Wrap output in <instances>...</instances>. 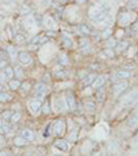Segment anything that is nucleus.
<instances>
[{"label": "nucleus", "mask_w": 138, "mask_h": 156, "mask_svg": "<svg viewBox=\"0 0 138 156\" xmlns=\"http://www.w3.org/2000/svg\"><path fill=\"white\" fill-rule=\"evenodd\" d=\"M61 43H62V46H64V48H66V50L73 47V40L71 39L69 33H66V32H64L61 35Z\"/></svg>", "instance_id": "4468645a"}, {"label": "nucleus", "mask_w": 138, "mask_h": 156, "mask_svg": "<svg viewBox=\"0 0 138 156\" xmlns=\"http://www.w3.org/2000/svg\"><path fill=\"white\" fill-rule=\"evenodd\" d=\"M101 55H104L105 58H113L115 57V51H113V48H104L102 51H101Z\"/></svg>", "instance_id": "473e14b6"}, {"label": "nucleus", "mask_w": 138, "mask_h": 156, "mask_svg": "<svg viewBox=\"0 0 138 156\" xmlns=\"http://www.w3.org/2000/svg\"><path fill=\"white\" fill-rule=\"evenodd\" d=\"M3 91V84H2V83H0V93Z\"/></svg>", "instance_id": "c03bdc74"}, {"label": "nucleus", "mask_w": 138, "mask_h": 156, "mask_svg": "<svg viewBox=\"0 0 138 156\" xmlns=\"http://www.w3.org/2000/svg\"><path fill=\"white\" fill-rule=\"evenodd\" d=\"M97 75L95 73H87L84 77H82V82H80V87H86V86H91L94 83Z\"/></svg>", "instance_id": "dca6fc26"}, {"label": "nucleus", "mask_w": 138, "mask_h": 156, "mask_svg": "<svg viewBox=\"0 0 138 156\" xmlns=\"http://www.w3.org/2000/svg\"><path fill=\"white\" fill-rule=\"evenodd\" d=\"M40 112L43 113V115H50L51 113V102L50 101H44V102L41 104Z\"/></svg>", "instance_id": "412c9836"}, {"label": "nucleus", "mask_w": 138, "mask_h": 156, "mask_svg": "<svg viewBox=\"0 0 138 156\" xmlns=\"http://www.w3.org/2000/svg\"><path fill=\"white\" fill-rule=\"evenodd\" d=\"M75 2H76L77 4H84L86 2H87V0H75Z\"/></svg>", "instance_id": "79ce46f5"}, {"label": "nucleus", "mask_w": 138, "mask_h": 156, "mask_svg": "<svg viewBox=\"0 0 138 156\" xmlns=\"http://www.w3.org/2000/svg\"><path fill=\"white\" fill-rule=\"evenodd\" d=\"M58 64L61 66H69V58L66 54H59L58 55Z\"/></svg>", "instance_id": "cd10ccee"}, {"label": "nucleus", "mask_w": 138, "mask_h": 156, "mask_svg": "<svg viewBox=\"0 0 138 156\" xmlns=\"http://www.w3.org/2000/svg\"><path fill=\"white\" fill-rule=\"evenodd\" d=\"M116 44H118V40L115 37H109L106 39V44H105V47L106 48H115L116 47Z\"/></svg>", "instance_id": "72a5a7b5"}, {"label": "nucleus", "mask_w": 138, "mask_h": 156, "mask_svg": "<svg viewBox=\"0 0 138 156\" xmlns=\"http://www.w3.org/2000/svg\"><path fill=\"white\" fill-rule=\"evenodd\" d=\"M91 156H101V153H93Z\"/></svg>", "instance_id": "a18cd8bd"}, {"label": "nucleus", "mask_w": 138, "mask_h": 156, "mask_svg": "<svg viewBox=\"0 0 138 156\" xmlns=\"http://www.w3.org/2000/svg\"><path fill=\"white\" fill-rule=\"evenodd\" d=\"M131 32H134V33H137V32H138V20L131 25Z\"/></svg>", "instance_id": "a19ab883"}, {"label": "nucleus", "mask_w": 138, "mask_h": 156, "mask_svg": "<svg viewBox=\"0 0 138 156\" xmlns=\"http://www.w3.org/2000/svg\"><path fill=\"white\" fill-rule=\"evenodd\" d=\"M0 156H10V155H9V152H6V151H2V152H0Z\"/></svg>", "instance_id": "37998d69"}, {"label": "nucleus", "mask_w": 138, "mask_h": 156, "mask_svg": "<svg viewBox=\"0 0 138 156\" xmlns=\"http://www.w3.org/2000/svg\"><path fill=\"white\" fill-rule=\"evenodd\" d=\"M76 30H77V33H79V35L84 36V37H90V36H94V30H93V28L88 27V25L84 24V22H82V24H77Z\"/></svg>", "instance_id": "1a4fd4ad"}, {"label": "nucleus", "mask_w": 138, "mask_h": 156, "mask_svg": "<svg viewBox=\"0 0 138 156\" xmlns=\"http://www.w3.org/2000/svg\"><path fill=\"white\" fill-rule=\"evenodd\" d=\"M54 147H55L57 149L62 151V152H69V151H71V144H69V141H66V140H64V138H57L55 141H54Z\"/></svg>", "instance_id": "9b49d317"}, {"label": "nucleus", "mask_w": 138, "mask_h": 156, "mask_svg": "<svg viewBox=\"0 0 138 156\" xmlns=\"http://www.w3.org/2000/svg\"><path fill=\"white\" fill-rule=\"evenodd\" d=\"M14 75H15V79L24 80L25 72H24V69H22V65H17V66H14Z\"/></svg>", "instance_id": "6ab92c4d"}, {"label": "nucleus", "mask_w": 138, "mask_h": 156, "mask_svg": "<svg viewBox=\"0 0 138 156\" xmlns=\"http://www.w3.org/2000/svg\"><path fill=\"white\" fill-rule=\"evenodd\" d=\"M51 111L55 113H62V112H66L69 111L68 109V104L65 97H57L54 98V101L51 102Z\"/></svg>", "instance_id": "f03ea898"}, {"label": "nucleus", "mask_w": 138, "mask_h": 156, "mask_svg": "<svg viewBox=\"0 0 138 156\" xmlns=\"http://www.w3.org/2000/svg\"><path fill=\"white\" fill-rule=\"evenodd\" d=\"M3 72H4V75H6V77L7 79H14L15 77V75H14V68H12L11 65H7L6 68L3 69Z\"/></svg>", "instance_id": "a878e982"}, {"label": "nucleus", "mask_w": 138, "mask_h": 156, "mask_svg": "<svg viewBox=\"0 0 138 156\" xmlns=\"http://www.w3.org/2000/svg\"><path fill=\"white\" fill-rule=\"evenodd\" d=\"M106 80H108V76L106 75H101V76H97L94 80V83H93V87L97 90V88L100 87H104V84L106 83Z\"/></svg>", "instance_id": "a211bd4d"}, {"label": "nucleus", "mask_w": 138, "mask_h": 156, "mask_svg": "<svg viewBox=\"0 0 138 156\" xmlns=\"http://www.w3.org/2000/svg\"><path fill=\"white\" fill-rule=\"evenodd\" d=\"M84 108H86V111H90V112H94L95 111V104L93 102V101H90V100H87L84 102Z\"/></svg>", "instance_id": "c9c22d12"}, {"label": "nucleus", "mask_w": 138, "mask_h": 156, "mask_svg": "<svg viewBox=\"0 0 138 156\" xmlns=\"http://www.w3.org/2000/svg\"><path fill=\"white\" fill-rule=\"evenodd\" d=\"M21 118H22V112H21V111H14L11 115V119H10V123L17 124L18 122L21 120Z\"/></svg>", "instance_id": "b1692460"}, {"label": "nucleus", "mask_w": 138, "mask_h": 156, "mask_svg": "<svg viewBox=\"0 0 138 156\" xmlns=\"http://www.w3.org/2000/svg\"><path fill=\"white\" fill-rule=\"evenodd\" d=\"M48 93V88H47V84L44 82H37L35 84V87H33V97L36 98H40V100H44L46 98V95H47Z\"/></svg>", "instance_id": "20e7f679"}, {"label": "nucleus", "mask_w": 138, "mask_h": 156, "mask_svg": "<svg viewBox=\"0 0 138 156\" xmlns=\"http://www.w3.org/2000/svg\"><path fill=\"white\" fill-rule=\"evenodd\" d=\"M65 100H66V104H68V109L72 111V112H76L77 101H76V97H75V93L72 90H68L65 93Z\"/></svg>", "instance_id": "423d86ee"}, {"label": "nucleus", "mask_w": 138, "mask_h": 156, "mask_svg": "<svg viewBox=\"0 0 138 156\" xmlns=\"http://www.w3.org/2000/svg\"><path fill=\"white\" fill-rule=\"evenodd\" d=\"M4 82H9V79H7V77H6V75H4L3 69H0V83L3 84Z\"/></svg>", "instance_id": "4c0bfd02"}, {"label": "nucleus", "mask_w": 138, "mask_h": 156, "mask_svg": "<svg viewBox=\"0 0 138 156\" xmlns=\"http://www.w3.org/2000/svg\"><path fill=\"white\" fill-rule=\"evenodd\" d=\"M105 95H106V93H105V88L104 87H100L95 90V100L97 101H104L105 100Z\"/></svg>", "instance_id": "393cba45"}, {"label": "nucleus", "mask_w": 138, "mask_h": 156, "mask_svg": "<svg viewBox=\"0 0 138 156\" xmlns=\"http://www.w3.org/2000/svg\"><path fill=\"white\" fill-rule=\"evenodd\" d=\"M129 77H131V71H129V69H119L113 75L115 80H127Z\"/></svg>", "instance_id": "ddd939ff"}, {"label": "nucleus", "mask_w": 138, "mask_h": 156, "mask_svg": "<svg viewBox=\"0 0 138 156\" xmlns=\"http://www.w3.org/2000/svg\"><path fill=\"white\" fill-rule=\"evenodd\" d=\"M129 47H130L129 41H119V43L116 44V47H115V48H116L119 53H123V51H126Z\"/></svg>", "instance_id": "c756f323"}, {"label": "nucleus", "mask_w": 138, "mask_h": 156, "mask_svg": "<svg viewBox=\"0 0 138 156\" xmlns=\"http://www.w3.org/2000/svg\"><path fill=\"white\" fill-rule=\"evenodd\" d=\"M12 112H14L12 109H7V111H4V112H2V113H0V118H2V120H4V122H10Z\"/></svg>", "instance_id": "2f4dec72"}, {"label": "nucleus", "mask_w": 138, "mask_h": 156, "mask_svg": "<svg viewBox=\"0 0 138 156\" xmlns=\"http://www.w3.org/2000/svg\"><path fill=\"white\" fill-rule=\"evenodd\" d=\"M100 37L104 39V40H106V39H109V37H112V29H111V27L104 28V32H102V35H101Z\"/></svg>", "instance_id": "f704fd0d"}, {"label": "nucleus", "mask_w": 138, "mask_h": 156, "mask_svg": "<svg viewBox=\"0 0 138 156\" xmlns=\"http://www.w3.org/2000/svg\"><path fill=\"white\" fill-rule=\"evenodd\" d=\"M69 76V72L66 71V69H61V71H57L55 73H54V77L55 79H66V77Z\"/></svg>", "instance_id": "7c9ffc66"}, {"label": "nucleus", "mask_w": 138, "mask_h": 156, "mask_svg": "<svg viewBox=\"0 0 138 156\" xmlns=\"http://www.w3.org/2000/svg\"><path fill=\"white\" fill-rule=\"evenodd\" d=\"M126 88H127V83L120 80V82H118V83H115L113 84V87H112V93H113L115 97H119Z\"/></svg>", "instance_id": "f8f14e48"}, {"label": "nucleus", "mask_w": 138, "mask_h": 156, "mask_svg": "<svg viewBox=\"0 0 138 156\" xmlns=\"http://www.w3.org/2000/svg\"><path fill=\"white\" fill-rule=\"evenodd\" d=\"M138 124V112L134 113V118H130L129 120V126L130 127H135Z\"/></svg>", "instance_id": "e433bc0d"}, {"label": "nucleus", "mask_w": 138, "mask_h": 156, "mask_svg": "<svg viewBox=\"0 0 138 156\" xmlns=\"http://www.w3.org/2000/svg\"><path fill=\"white\" fill-rule=\"evenodd\" d=\"M50 130L53 136H55L57 138H61L65 134V131H66V123L62 119H57V120L50 123Z\"/></svg>", "instance_id": "f257e3e1"}, {"label": "nucleus", "mask_w": 138, "mask_h": 156, "mask_svg": "<svg viewBox=\"0 0 138 156\" xmlns=\"http://www.w3.org/2000/svg\"><path fill=\"white\" fill-rule=\"evenodd\" d=\"M27 140L24 138V137H21V136H17L12 138V144L15 145V147H25L27 145Z\"/></svg>", "instance_id": "5701e85b"}, {"label": "nucleus", "mask_w": 138, "mask_h": 156, "mask_svg": "<svg viewBox=\"0 0 138 156\" xmlns=\"http://www.w3.org/2000/svg\"><path fill=\"white\" fill-rule=\"evenodd\" d=\"M27 156H32V155H27Z\"/></svg>", "instance_id": "de8ad7c7"}, {"label": "nucleus", "mask_w": 138, "mask_h": 156, "mask_svg": "<svg viewBox=\"0 0 138 156\" xmlns=\"http://www.w3.org/2000/svg\"><path fill=\"white\" fill-rule=\"evenodd\" d=\"M41 104H43V100H40V98H30L29 102H28V109H29V112L32 113V115H37L39 112H40V108H41Z\"/></svg>", "instance_id": "0eeeda50"}, {"label": "nucleus", "mask_w": 138, "mask_h": 156, "mask_svg": "<svg viewBox=\"0 0 138 156\" xmlns=\"http://www.w3.org/2000/svg\"><path fill=\"white\" fill-rule=\"evenodd\" d=\"M134 18H135V15L133 14L131 11H120L118 15V24L120 25V27L126 28V27H129V25H131Z\"/></svg>", "instance_id": "7ed1b4c3"}, {"label": "nucleus", "mask_w": 138, "mask_h": 156, "mask_svg": "<svg viewBox=\"0 0 138 156\" xmlns=\"http://www.w3.org/2000/svg\"><path fill=\"white\" fill-rule=\"evenodd\" d=\"M118 2H123V3H126V2H129V0H118Z\"/></svg>", "instance_id": "49530a36"}, {"label": "nucleus", "mask_w": 138, "mask_h": 156, "mask_svg": "<svg viewBox=\"0 0 138 156\" xmlns=\"http://www.w3.org/2000/svg\"><path fill=\"white\" fill-rule=\"evenodd\" d=\"M19 136L24 137L27 141H33V140L36 138L35 131H33V130H30V129H21L19 130Z\"/></svg>", "instance_id": "2eb2a0df"}, {"label": "nucleus", "mask_w": 138, "mask_h": 156, "mask_svg": "<svg viewBox=\"0 0 138 156\" xmlns=\"http://www.w3.org/2000/svg\"><path fill=\"white\" fill-rule=\"evenodd\" d=\"M7 65H9V61L0 57V69H4V68H6V66H7Z\"/></svg>", "instance_id": "58836bf2"}, {"label": "nucleus", "mask_w": 138, "mask_h": 156, "mask_svg": "<svg viewBox=\"0 0 138 156\" xmlns=\"http://www.w3.org/2000/svg\"><path fill=\"white\" fill-rule=\"evenodd\" d=\"M10 101H12L11 93H7V91L0 93V102H10Z\"/></svg>", "instance_id": "c85d7f7f"}, {"label": "nucleus", "mask_w": 138, "mask_h": 156, "mask_svg": "<svg viewBox=\"0 0 138 156\" xmlns=\"http://www.w3.org/2000/svg\"><path fill=\"white\" fill-rule=\"evenodd\" d=\"M30 12H32V9L28 4H22L19 7V15H22V17H28V15H30Z\"/></svg>", "instance_id": "bb28decb"}, {"label": "nucleus", "mask_w": 138, "mask_h": 156, "mask_svg": "<svg viewBox=\"0 0 138 156\" xmlns=\"http://www.w3.org/2000/svg\"><path fill=\"white\" fill-rule=\"evenodd\" d=\"M50 41V37H48L46 33H37L36 36H33L32 40H30V48H37L40 46H44Z\"/></svg>", "instance_id": "39448f33"}, {"label": "nucleus", "mask_w": 138, "mask_h": 156, "mask_svg": "<svg viewBox=\"0 0 138 156\" xmlns=\"http://www.w3.org/2000/svg\"><path fill=\"white\" fill-rule=\"evenodd\" d=\"M6 53H7V55H9V58L11 59V61H14V59L18 58V53H19V51L17 50V47H15L14 44H10V46L6 47Z\"/></svg>", "instance_id": "f3484780"}, {"label": "nucleus", "mask_w": 138, "mask_h": 156, "mask_svg": "<svg viewBox=\"0 0 138 156\" xmlns=\"http://www.w3.org/2000/svg\"><path fill=\"white\" fill-rule=\"evenodd\" d=\"M68 2L69 0H54V3L58 4V6H65V4H68Z\"/></svg>", "instance_id": "ea45409f"}, {"label": "nucleus", "mask_w": 138, "mask_h": 156, "mask_svg": "<svg viewBox=\"0 0 138 156\" xmlns=\"http://www.w3.org/2000/svg\"><path fill=\"white\" fill-rule=\"evenodd\" d=\"M18 62H19V65H22V66H28V65L32 64V55H30L28 51H19L18 53Z\"/></svg>", "instance_id": "9d476101"}, {"label": "nucleus", "mask_w": 138, "mask_h": 156, "mask_svg": "<svg viewBox=\"0 0 138 156\" xmlns=\"http://www.w3.org/2000/svg\"><path fill=\"white\" fill-rule=\"evenodd\" d=\"M19 88L22 90V93H24V94H27V93H29L30 90H32V83H30L29 80H22Z\"/></svg>", "instance_id": "4be33fe9"}, {"label": "nucleus", "mask_w": 138, "mask_h": 156, "mask_svg": "<svg viewBox=\"0 0 138 156\" xmlns=\"http://www.w3.org/2000/svg\"><path fill=\"white\" fill-rule=\"evenodd\" d=\"M137 101H138V93L131 91V93L124 95V97L122 98L120 102H122V105H124V106H131V105H134Z\"/></svg>", "instance_id": "6e6552de"}, {"label": "nucleus", "mask_w": 138, "mask_h": 156, "mask_svg": "<svg viewBox=\"0 0 138 156\" xmlns=\"http://www.w3.org/2000/svg\"><path fill=\"white\" fill-rule=\"evenodd\" d=\"M21 83H22V80H19V79H10L9 80V88H11V90H19V87H21Z\"/></svg>", "instance_id": "aec40b11"}]
</instances>
